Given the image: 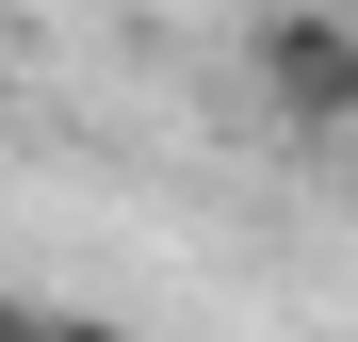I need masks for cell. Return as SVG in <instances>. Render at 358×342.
<instances>
[{
  "label": "cell",
  "mask_w": 358,
  "mask_h": 342,
  "mask_svg": "<svg viewBox=\"0 0 358 342\" xmlns=\"http://www.w3.org/2000/svg\"><path fill=\"white\" fill-rule=\"evenodd\" d=\"M261 98L293 114V131H358V33L342 17H277L261 33Z\"/></svg>",
  "instance_id": "1"
}]
</instances>
